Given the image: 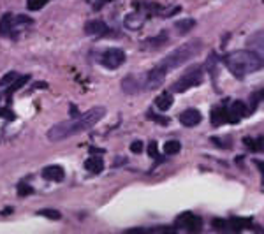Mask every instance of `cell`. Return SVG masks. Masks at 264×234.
Listing matches in <instances>:
<instances>
[{"label":"cell","mask_w":264,"mask_h":234,"mask_svg":"<svg viewBox=\"0 0 264 234\" xmlns=\"http://www.w3.org/2000/svg\"><path fill=\"white\" fill-rule=\"evenodd\" d=\"M124 62H125V51L120 50V48H107V50L100 55V64L109 70H115L118 69V67H122Z\"/></svg>","instance_id":"obj_5"},{"label":"cell","mask_w":264,"mask_h":234,"mask_svg":"<svg viewBox=\"0 0 264 234\" xmlns=\"http://www.w3.org/2000/svg\"><path fill=\"white\" fill-rule=\"evenodd\" d=\"M180 150H181V144H180V141H176V139H171L164 144V153L166 155H176Z\"/></svg>","instance_id":"obj_19"},{"label":"cell","mask_w":264,"mask_h":234,"mask_svg":"<svg viewBox=\"0 0 264 234\" xmlns=\"http://www.w3.org/2000/svg\"><path fill=\"white\" fill-rule=\"evenodd\" d=\"M261 92H255L254 95H252V104H250V111H254L255 109V106H257L259 102H261Z\"/></svg>","instance_id":"obj_26"},{"label":"cell","mask_w":264,"mask_h":234,"mask_svg":"<svg viewBox=\"0 0 264 234\" xmlns=\"http://www.w3.org/2000/svg\"><path fill=\"white\" fill-rule=\"evenodd\" d=\"M247 104L243 100H234L231 106L228 107V118H229V124H238L241 118L247 114Z\"/></svg>","instance_id":"obj_9"},{"label":"cell","mask_w":264,"mask_h":234,"mask_svg":"<svg viewBox=\"0 0 264 234\" xmlns=\"http://www.w3.org/2000/svg\"><path fill=\"white\" fill-rule=\"evenodd\" d=\"M50 0H27V7L30 11H41Z\"/></svg>","instance_id":"obj_22"},{"label":"cell","mask_w":264,"mask_h":234,"mask_svg":"<svg viewBox=\"0 0 264 234\" xmlns=\"http://www.w3.org/2000/svg\"><path fill=\"white\" fill-rule=\"evenodd\" d=\"M85 169L90 171V173L94 174H99L100 171L104 169V161L102 157H90L85 161Z\"/></svg>","instance_id":"obj_17"},{"label":"cell","mask_w":264,"mask_h":234,"mask_svg":"<svg viewBox=\"0 0 264 234\" xmlns=\"http://www.w3.org/2000/svg\"><path fill=\"white\" fill-rule=\"evenodd\" d=\"M224 64L238 80H243L247 74L262 69V57L261 53H255V51L250 50L233 51V53L225 55Z\"/></svg>","instance_id":"obj_2"},{"label":"cell","mask_w":264,"mask_h":234,"mask_svg":"<svg viewBox=\"0 0 264 234\" xmlns=\"http://www.w3.org/2000/svg\"><path fill=\"white\" fill-rule=\"evenodd\" d=\"M18 77V72H9L6 74V76H2V80H0V87H9L11 83H13L14 80Z\"/></svg>","instance_id":"obj_23"},{"label":"cell","mask_w":264,"mask_h":234,"mask_svg":"<svg viewBox=\"0 0 264 234\" xmlns=\"http://www.w3.org/2000/svg\"><path fill=\"white\" fill-rule=\"evenodd\" d=\"M255 164H257V167H259V171H261V173H262V162H261V161H259V162H255Z\"/></svg>","instance_id":"obj_28"},{"label":"cell","mask_w":264,"mask_h":234,"mask_svg":"<svg viewBox=\"0 0 264 234\" xmlns=\"http://www.w3.org/2000/svg\"><path fill=\"white\" fill-rule=\"evenodd\" d=\"M143 23H144V16L141 13L129 14V16L125 18V21H124L125 28H129V30H137V28L143 27Z\"/></svg>","instance_id":"obj_15"},{"label":"cell","mask_w":264,"mask_h":234,"mask_svg":"<svg viewBox=\"0 0 264 234\" xmlns=\"http://www.w3.org/2000/svg\"><path fill=\"white\" fill-rule=\"evenodd\" d=\"M18 192H20V196H28L33 192V188L28 187V185H25V183H20L18 185Z\"/></svg>","instance_id":"obj_25"},{"label":"cell","mask_w":264,"mask_h":234,"mask_svg":"<svg viewBox=\"0 0 264 234\" xmlns=\"http://www.w3.org/2000/svg\"><path fill=\"white\" fill-rule=\"evenodd\" d=\"M243 143L250 151H262V137H247L243 139Z\"/></svg>","instance_id":"obj_18"},{"label":"cell","mask_w":264,"mask_h":234,"mask_svg":"<svg viewBox=\"0 0 264 234\" xmlns=\"http://www.w3.org/2000/svg\"><path fill=\"white\" fill-rule=\"evenodd\" d=\"M143 87H144V80L141 81L136 74H127V76L122 80V90L127 95H136Z\"/></svg>","instance_id":"obj_8"},{"label":"cell","mask_w":264,"mask_h":234,"mask_svg":"<svg viewBox=\"0 0 264 234\" xmlns=\"http://www.w3.org/2000/svg\"><path fill=\"white\" fill-rule=\"evenodd\" d=\"M166 74H167V70H166L164 65L154 67V69H152L150 72L144 76V87L150 88V90H155V88H159L162 83H164Z\"/></svg>","instance_id":"obj_6"},{"label":"cell","mask_w":264,"mask_h":234,"mask_svg":"<svg viewBox=\"0 0 264 234\" xmlns=\"http://www.w3.org/2000/svg\"><path fill=\"white\" fill-rule=\"evenodd\" d=\"M148 155H150V157H157V143H155V141H152V143L148 144Z\"/></svg>","instance_id":"obj_27"},{"label":"cell","mask_w":264,"mask_h":234,"mask_svg":"<svg viewBox=\"0 0 264 234\" xmlns=\"http://www.w3.org/2000/svg\"><path fill=\"white\" fill-rule=\"evenodd\" d=\"M176 227L185 229V231H188V232H198L203 229V220L192 213H183L178 217Z\"/></svg>","instance_id":"obj_7"},{"label":"cell","mask_w":264,"mask_h":234,"mask_svg":"<svg viewBox=\"0 0 264 234\" xmlns=\"http://www.w3.org/2000/svg\"><path fill=\"white\" fill-rule=\"evenodd\" d=\"M143 141H134V143H131V151L136 155H139L141 151H143Z\"/></svg>","instance_id":"obj_24"},{"label":"cell","mask_w":264,"mask_h":234,"mask_svg":"<svg viewBox=\"0 0 264 234\" xmlns=\"http://www.w3.org/2000/svg\"><path fill=\"white\" fill-rule=\"evenodd\" d=\"M174 102V97L171 92H164V94H161L157 99H155V106H157L159 111H167L171 106H173Z\"/></svg>","instance_id":"obj_16"},{"label":"cell","mask_w":264,"mask_h":234,"mask_svg":"<svg viewBox=\"0 0 264 234\" xmlns=\"http://www.w3.org/2000/svg\"><path fill=\"white\" fill-rule=\"evenodd\" d=\"M85 32H87L88 35L102 37V35H107V33H109V27H107L104 21L94 20V21H88V23L85 25Z\"/></svg>","instance_id":"obj_11"},{"label":"cell","mask_w":264,"mask_h":234,"mask_svg":"<svg viewBox=\"0 0 264 234\" xmlns=\"http://www.w3.org/2000/svg\"><path fill=\"white\" fill-rule=\"evenodd\" d=\"M203 81H204V69L201 65H196V67H191L180 80L174 81L171 90L176 92V94H183V92L191 90V88L203 85Z\"/></svg>","instance_id":"obj_4"},{"label":"cell","mask_w":264,"mask_h":234,"mask_svg":"<svg viewBox=\"0 0 264 234\" xmlns=\"http://www.w3.org/2000/svg\"><path fill=\"white\" fill-rule=\"evenodd\" d=\"M43 176L50 181H62L65 178V171L60 166H48L43 169Z\"/></svg>","instance_id":"obj_12"},{"label":"cell","mask_w":264,"mask_h":234,"mask_svg":"<svg viewBox=\"0 0 264 234\" xmlns=\"http://www.w3.org/2000/svg\"><path fill=\"white\" fill-rule=\"evenodd\" d=\"M106 116V107L102 106H95L92 107L90 111L80 114V116H74L67 122H60V124L53 125V127L48 131V139L51 143H58V141H64L67 137L74 136V134H80L83 131H88L94 125H97L102 118Z\"/></svg>","instance_id":"obj_1"},{"label":"cell","mask_w":264,"mask_h":234,"mask_svg":"<svg viewBox=\"0 0 264 234\" xmlns=\"http://www.w3.org/2000/svg\"><path fill=\"white\" fill-rule=\"evenodd\" d=\"M13 27H14V20L13 14L6 13L0 20V35L2 37H11L13 39Z\"/></svg>","instance_id":"obj_14"},{"label":"cell","mask_w":264,"mask_h":234,"mask_svg":"<svg viewBox=\"0 0 264 234\" xmlns=\"http://www.w3.org/2000/svg\"><path fill=\"white\" fill-rule=\"evenodd\" d=\"M37 215L50 218V220H60V218H62L60 211H58V210H51V208H46V210H39V211H37Z\"/></svg>","instance_id":"obj_20"},{"label":"cell","mask_w":264,"mask_h":234,"mask_svg":"<svg viewBox=\"0 0 264 234\" xmlns=\"http://www.w3.org/2000/svg\"><path fill=\"white\" fill-rule=\"evenodd\" d=\"M178 118H180V124L185 125V127H196V125L201 124V120H203V114H201V111L196 109V107H188L183 113H180Z\"/></svg>","instance_id":"obj_10"},{"label":"cell","mask_w":264,"mask_h":234,"mask_svg":"<svg viewBox=\"0 0 264 234\" xmlns=\"http://www.w3.org/2000/svg\"><path fill=\"white\" fill-rule=\"evenodd\" d=\"M201 41L194 39V41H188V43L181 44L180 48H176V50L173 51V53H169L167 57L162 60L161 65L166 67V70H171V69H178V67H181L183 64H187V62H191L194 57H198L199 51H201Z\"/></svg>","instance_id":"obj_3"},{"label":"cell","mask_w":264,"mask_h":234,"mask_svg":"<svg viewBox=\"0 0 264 234\" xmlns=\"http://www.w3.org/2000/svg\"><path fill=\"white\" fill-rule=\"evenodd\" d=\"M229 118H228V107H222V106H215L211 109V124L213 127H218L222 124H228Z\"/></svg>","instance_id":"obj_13"},{"label":"cell","mask_w":264,"mask_h":234,"mask_svg":"<svg viewBox=\"0 0 264 234\" xmlns=\"http://www.w3.org/2000/svg\"><path fill=\"white\" fill-rule=\"evenodd\" d=\"M174 25H176V28L180 30V33H185V32L191 30V28H194L196 21L194 20H183V21H178V23H174Z\"/></svg>","instance_id":"obj_21"}]
</instances>
